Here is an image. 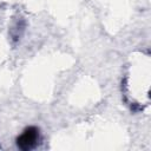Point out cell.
Returning a JSON list of instances; mask_svg holds the SVG:
<instances>
[{
  "label": "cell",
  "instance_id": "obj_1",
  "mask_svg": "<svg viewBox=\"0 0 151 151\" xmlns=\"http://www.w3.org/2000/svg\"><path fill=\"white\" fill-rule=\"evenodd\" d=\"M40 139V130L37 126L26 127L22 133L17 138V146L22 151H29L34 149Z\"/></svg>",
  "mask_w": 151,
  "mask_h": 151
}]
</instances>
